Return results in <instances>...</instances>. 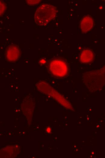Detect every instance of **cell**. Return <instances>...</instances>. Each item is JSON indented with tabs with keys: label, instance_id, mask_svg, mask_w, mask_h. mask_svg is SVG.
<instances>
[{
	"label": "cell",
	"instance_id": "cell-1",
	"mask_svg": "<svg viewBox=\"0 0 105 158\" xmlns=\"http://www.w3.org/2000/svg\"><path fill=\"white\" fill-rule=\"evenodd\" d=\"M57 10L54 6L43 4L37 9L34 14V20L40 26L46 25L56 16Z\"/></svg>",
	"mask_w": 105,
	"mask_h": 158
},
{
	"label": "cell",
	"instance_id": "cell-2",
	"mask_svg": "<svg viewBox=\"0 0 105 158\" xmlns=\"http://www.w3.org/2000/svg\"><path fill=\"white\" fill-rule=\"evenodd\" d=\"M49 69L54 76L59 77L65 76L68 74L67 65L64 61L56 59L51 61L49 64Z\"/></svg>",
	"mask_w": 105,
	"mask_h": 158
},
{
	"label": "cell",
	"instance_id": "cell-3",
	"mask_svg": "<svg viewBox=\"0 0 105 158\" xmlns=\"http://www.w3.org/2000/svg\"><path fill=\"white\" fill-rule=\"evenodd\" d=\"M20 54L19 49L15 45H11L9 46L6 52L7 59L11 62L17 60L18 59Z\"/></svg>",
	"mask_w": 105,
	"mask_h": 158
},
{
	"label": "cell",
	"instance_id": "cell-4",
	"mask_svg": "<svg viewBox=\"0 0 105 158\" xmlns=\"http://www.w3.org/2000/svg\"><path fill=\"white\" fill-rule=\"evenodd\" d=\"M94 24V20L91 16H84L81 21L80 25L81 32L84 33L89 31L92 28Z\"/></svg>",
	"mask_w": 105,
	"mask_h": 158
},
{
	"label": "cell",
	"instance_id": "cell-5",
	"mask_svg": "<svg viewBox=\"0 0 105 158\" xmlns=\"http://www.w3.org/2000/svg\"><path fill=\"white\" fill-rule=\"evenodd\" d=\"M94 55L93 52L88 49L82 50L80 54L79 60L83 63H87L91 62L93 60Z\"/></svg>",
	"mask_w": 105,
	"mask_h": 158
},
{
	"label": "cell",
	"instance_id": "cell-6",
	"mask_svg": "<svg viewBox=\"0 0 105 158\" xmlns=\"http://www.w3.org/2000/svg\"><path fill=\"white\" fill-rule=\"evenodd\" d=\"M6 9L5 4L2 1H0V15L4 12Z\"/></svg>",
	"mask_w": 105,
	"mask_h": 158
},
{
	"label": "cell",
	"instance_id": "cell-7",
	"mask_svg": "<svg viewBox=\"0 0 105 158\" xmlns=\"http://www.w3.org/2000/svg\"><path fill=\"white\" fill-rule=\"evenodd\" d=\"M27 3L30 5H33L39 3L40 0H26Z\"/></svg>",
	"mask_w": 105,
	"mask_h": 158
},
{
	"label": "cell",
	"instance_id": "cell-8",
	"mask_svg": "<svg viewBox=\"0 0 105 158\" xmlns=\"http://www.w3.org/2000/svg\"><path fill=\"white\" fill-rule=\"evenodd\" d=\"M46 62V61L44 59H42L40 61V63L41 64H43Z\"/></svg>",
	"mask_w": 105,
	"mask_h": 158
},
{
	"label": "cell",
	"instance_id": "cell-9",
	"mask_svg": "<svg viewBox=\"0 0 105 158\" xmlns=\"http://www.w3.org/2000/svg\"><path fill=\"white\" fill-rule=\"evenodd\" d=\"M47 131L48 132H50V128H48L47 129Z\"/></svg>",
	"mask_w": 105,
	"mask_h": 158
}]
</instances>
